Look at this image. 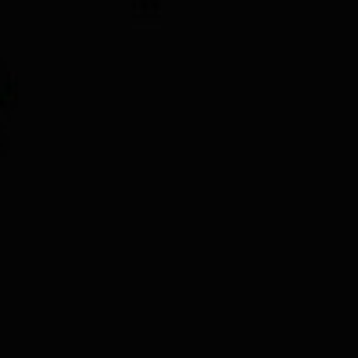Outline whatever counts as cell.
<instances>
[{"mask_svg": "<svg viewBox=\"0 0 358 358\" xmlns=\"http://www.w3.org/2000/svg\"><path fill=\"white\" fill-rule=\"evenodd\" d=\"M18 108V76L15 69L0 57V158L11 151V122Z\"/></svg>", "mask_w": 358, "mask_h": 358, "instance_id": "6da1fadb", "label": "cell"}, {"mask_svg": "<svg viewBox=\"0 0 358 358\" xmlns=\"http://www.w3.org/2000/svg\"><path fill=\"white\" fill-rule=\"evenodd\" d=\"M129 4H133L136 18H162V11L169 4H176V0H129Z\"/></svg>", "mask_w": 358, "mask_h": 358, "instance_id": "7a4b0ae2", "label": "cell"}]
</instances>
